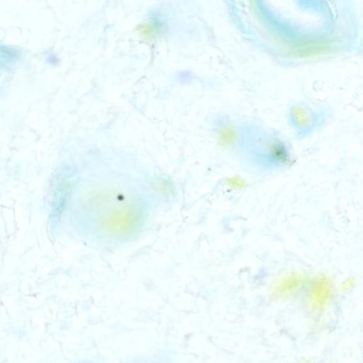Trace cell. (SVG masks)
Returning a JSON list of instances; mask_svg holds the SVG:
<instances>
[{
	"label": "cell",
	"instance_id": "cell-1",
	"mask_svg": "<svg viewBox=\"0 0 363 363\" xmlns=\"http://www.w3.org/2000/svg\"><path fill=\"white\" fill-rule=\"evenodd\" d=\"M82 208L92 232L112 240L131 238L145 220V206L138 196L114 184L90 187L84 195Z\"/></svg>",
	"mask_w": 363,
	"mask_h": 363
},
{
	"label": "cell",
	"instance_id": "cell-2",
	"mask_svg": "<svg viewBox=\"0 0 363 363\" xmlns=\"http://www.w3.org/2000/svg\"><path fill=\"white\" fill-rule=\"evenodd\" d=\"M240 157L250 167L262 173L282 169L292 160L286 141L277 133L255 123H247Z\"/></svg>",
	"mask_w": 363,
	"mask_h": 363
},
{
	"label": "cell",
	"instance_id": "cell-3",
	"mask_svg": "<svg viewBox=\"0 0 363 363\" xmlns=\"http://www.w3.org/2000/svg\"><path fill=\"white\" fill-rule=\"evenodd\" d=\"M328 117V112L324 108L299 101L289 107L287 121L294 134L303 138L321 128Z\"/></svg>",
	"mask_w": 363,
	"mask_h": 363
},
{
	"label": "cell",
	"instance_id": "cell-4",
	"mask_svg": "<svg viewBox=\"0 0 363 363\" xmlns=\"http://www.w3.org/2000/svg\"><path fill=\"white\" fill-rule=\"evenodd\" d=\"M306 306L314 316L322 315L333 303L335 285L333 279L325 274L309 277L306 286Z\"/></svg>",
	"mask_w": 363,
	"mask_h": 363
},
{
	"label": "cell",
	"instance_id": "cell-5",
	"mask_svg": "<svg viewBox=\"0 0 363 363\" xmlns=\"http://www.w3.org/2000/svg\"><path fill=\"white\" fill-rule=\"evenodd\" d=\"M247 123L228 116L218 117L214 125V134L222 149L240 156L245 138Z\"/></svg>",
	"mask_w": 363,
	"mask_h": 363
},
{
	"label": "cell",
	"instance_id": "cell-6",
	"mask_svg": "<svg viewBox=\"0 0 363 363\" xmlns=\"http://www.w3.org/2000/svg\"><path fill=\"white\" fill-rule=\"evenodd\" d=\"M309 277L303 272L289 271L276 277L269 286L273 301H286L296 298L306 288Z\"/></svg>",
	"mask_w": 363,
	"mask_h": 363
},
{
	"label": "cell",
	"instance_id": "cell-7",
	"mask_svg": "<svg viewBox=\"0 0 363 363\" xmlns=\"http://www.w3.org/2000/svg\"><path fill=\"white\" fill-rule=\"evenodd\" d=\"M288 46L290 55L298 59H311L329 54L334 46L323 38H299L291 40Z\"/></svg>",
	"mask_w": 363,
	"mask_h": 363
},
{
	"label": "cell",
	"instance_id": "cell-8",
	"mask_svg": "<svg viewBox=\"0 0 363 363\" xmlns=\"http://www.w3.org/2000/svg\"><path fill=\"white\" fill-rule=\"evenodd\" d=\"M161 24L157 21H150L139 26L138 33L145 40L155 39L161 32Z\"/></svg>",
	"mask_w": 363,
	"mask_h": 363
},
{
	"label": "cell",
	"instance_id": "cell-9",
	"mask_svg": "<svg viewBox=\"0 0 363 363\" xmlns=\"http://www.w3.org/2000/svg\"><path fill=\"white\" fill-rule=\"evenodd\" d=\"M358 279L354 277H350L344 279L339 286V290L342 293L352 291L357 285Z\"/></svg>",
	"mask_w": 363,
	"mask_h": 363
}]
</instances>
